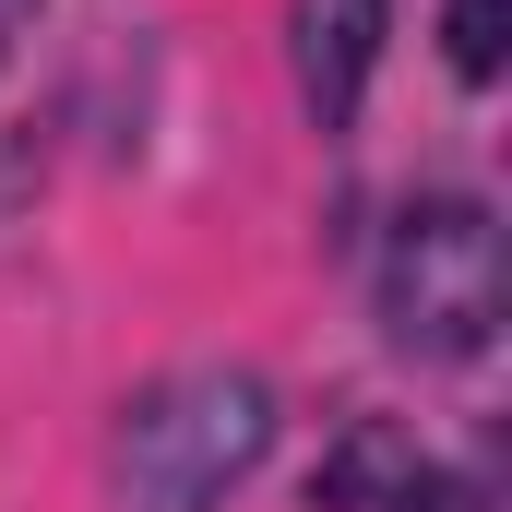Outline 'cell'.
Returning <instances> with one entry per match:
<instances>
[{
	"mask_svg": "<svg viewBox=\"0 0 512 512\" xmlns=\"http://www.w3.org/2000/svg\"><path fill=\"white\" fill-rule=\"evenodd\" d=\"M405 477H417V441H405L393 417H358V429H346V441L322 453L310 501H322V512H382L393 489H405Z\"/></svg>",
	"mask_w": 512,
	"mask_h": 512,
	"instance_id": "4",
	"label": "cell"
},
{
	"mask_svg": "<svg viewBox=\"0 0 512 512\" xmlns=\"http://www.w3.org/2000/svg\"><path fill=\"white\" fill-rule=\"evenodd\" d=\"M441 48H453L465 84H489L501 48H512V0H441Z\"/></svg>",
	"mask_w": 512,
	"mask_h": 512,
	"instance_id": "5",
	"label": "cell"
},
{
	"mask_svg": "<svg viewBox=\"0 0 512 512\" xmlns=\"http://www.w3.org/2000/svg\"><path fill=\"white\" fill-rule=\"evenodd\" d=\"M370 60H382V0H298V96L322 108V131L358 120Z\"/></svg>",
	"mask_w": 512,
	"mask_h": 512,
	"instance_id": "3",
	"label": "cell"
},
{
	"mask_svg": "<svg viewBox=\"0 0 512 512\" xmlns=\"http://www.w3.org/2000/svg\"><path fill=\"white\" fill-rule=\"evenodd\" d=\"M382 512H489V501H477V477H441V465H417V477H405Z\"/></svg>",
	"mask_w": 512,
	"mask_h": 512,
	"instance_id": "6",
	"label": "cell"
},
{
	"mask_svg": "<svg viewBox=\"0 0 512 512\" xmlns=\"http://www.w3.org/2000/svg\"><path fill=\"white\" fill-rule=\"evenodd\" d=\"M274 441V393L251 370H179L120 417V512H215Z\"/></svg>",
	"mask_w": 512,
	"mask_h": 512,
	"instance_id": "2",
	"label": "cell"
},
{
	"mask_svg": "<svg viewBox=\"0 0 512 512\" xmlns=\"http://www.w3.org/2000/svg\"><path fill=\"white\" fill-rule=\"evenodd\" d=\"M501 310H512V251H501V215L477 191H429V203L393 215V239H382L393 346H417V358H489Z\"/></svg>",
	"mask_w": 512,
	"mask_h": 512,
	"instance_id": "1",
	"label": "cell"
}]
</instances>
